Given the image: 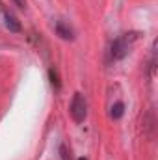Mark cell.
I'll return each mask as SVG.
<instances>
[{"label":"cell","mask_w":158,"mask_h":160,"mask_svg":"<svg viewBox=\"0 0 158 160\" xmlns=\"http://www.w3.org/2000/svg\"><path fill=\"white\" fill-rule=\"evenodd\" d=\"M138 38H140V34H136V32H132V34H125V36L117 38V39L112 43V48H110L112 58H114V60H123V58L128 54L130 45L138 39Z\"/></svg>","instance_id":"cell-1"},{"label":"cell","mask_w":158,"mask_h":160,"mask_svg":"<svg viewBox=\"0 0 158 160\" xmlns=\"http://www.w3.org/2000/svg\"><path fill=\"white\" fill-rule=\"evenodd\" d=\"M69 112L73 116V119L77 123H82L87 116V102L84 99L82 93H75L73 95V101H71V106H69Z\"/></svg>","instance_id":"cell-2"},{"label":"cell","mask_w":158,"mask_h":160,"mask_svg":"<svg viewBox=\"0 0 158 160\" xmlns=\"http://www.w3.org/2000/svg\"><path fill=\"white\" fill-rule=\"evenodd\" d=\"M56 34H58L62 39H65V41H73V39H75L73 30H71L63 21H58V22H56Z\"/></svg>","instance_id":"cell-3"},{"label":"cell","mask_w":158,"mask_h":160,"mask_svg":"<svg viewBox=\"0 0 158 160\" xmlns=\"http://www.w3.org/2000/svg\"><path fill=\"white\" fill-rule=\"evenodd\" d=\"M4 19H6V26H7V30H9V32H15V34H17V32H21V22H19L13 15L6 13V17H4Z\"/></svg>","instance_id":"cell-4"},{"label":"cell","mask_w":158,"mask_h":160,"mask_svg":"<svg viewBox=\"0 0 158 160\" xmlns=\"http://www.w3.org/2000/svg\"><path fill=\"white\" fill-rule=\"evenodd\" d=\"M48 78H50V84H52V88H54L56 91L62 88V82H60V77H58V71H56L54 67L48 69Z\"/></svg>","instance_id":"cell-5"},{"label":"cell","mask_w":158,"mask_h":160,"mask_svg":"<svg viewBox=\"0 0 158 160\" xmlns=\"http://www.w3.org/2000/svg\"><path fill=\"white\" fill-rule=\"evenodd\" d=\"M123 114H125V104H123V102H116V104L112 106V118H114V119H121Z\"/></svg>","instance_id":"cell-6"},{"label":"cell","mask_w":158,"mask_h":160,"mask_svg":"<svg viewBox=\"0 0 158 160\" xmlns=\"http://www.w3.org/2000/svg\"><path fill=\"white\" fill-rule=\"evenodd\" d=\"M60 153H62V160H71V155H69V151H67V147L63 143L60 145Z\"/></svg>","instance_id":"cell-7"},{"label":"cell","mask_w":158,"mask_h":160,"mask_svg":"<svg viewBox=\"0 0 158 160\" xmlns=\"http://www.w3.org/2000/svg\"><path fill=\"white\" fill-rule=\"evenodd\" d=\"M13 2H15V4H17L19 8H22V9L26 8V0H13Z\"/></svg>","instance_id":"cell-8"},{"label":"cell","mask_w":158,"mask_h":160,"mask_svg":"<svg viewBox=\"0 0 158 160\" xmlns=\"http://www.w3.org/2000/svg\"><path fill=\"white\" fill-rule=\"evenodd\" d=\"M78 160H87V158H78Z\"/></svg>","instance_id":"cell-9"}]
</instances>
